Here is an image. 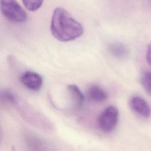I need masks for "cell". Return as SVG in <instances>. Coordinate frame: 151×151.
<instances>
[{
    "label": "cell",
    "instance_id": "6da1fadb",
    "mask_svg": "<svg viewBox=\"0 0 151 151\" xmlns=\"http://www.w3.org/2000/svg\"><path fill=\"white\" fill-rule=\"evenodd\" d=\"M50 28L52 35L63 42L74 40L81 37L84 32L82 25L62 7L54 9Z\"/></svg>",
    "mask_w": 151,
    "mask_h": 151
},
{
    "label": "cell",
    "instance_id": "8992f818",
    "mask_svg": "<svg viewBox=\"0 0 151 151\" xmlns=\"http://www.w3.org/2000/svg\"><path fill=\"white\" fill-rule=\"evenodd\" d=\"M67 90L72 100L74 109H78L83 104L84 97L78 86L75 84H69Z\"/></svg>",
    "mask_w": 151,
    "mask_h": 151
},
{
    "label": "cell",
    "instance_id": "52a82bcc",
    "mask_svg": "<svg viewBox=\"0 0 151 151\" xmlns=\"http://www.w3.org/2000/svg\"><path fill=\"white\" fill-rule=\"evenodd\" d=\"M87 96L91 101L96 103L103 102L107 98L106 92L97 85L91 86L88 88L87 90Z\"/></svg>",
    "mask_w": 151,
    "mask_h": 151
},
{
    "label": "cell",
    "instance_id": "7a4b0ae2",
    "mask_svg": "<svg viewBox=\"0 0 151 151\" xmlns=\"http://www.w3.org/2000/svg\"><path fill=\"white\" fill-rule=\"evenodd\" d=\"M119 110L115 106H107L98 117V126L104 132H110L116 127L119 122Z\"/></svg>",
    "mask_w": 151,
    "mask_h": 151
},
{
    "label": "cell",
    "instance_id": "3957f363",
    "mask_svg": "<svg viewBox=\"0 0 151 151\" xmlns=\"http://www.w3.org/2000/svg\"><path fill=\"white\" fill-rule=\"evenodd\" d=\"M1 9L5 17L11 21L24 22L27 19V12L15 1H1Z\"/></svg>",
    "mask_w": 151,
    "mask_h": 151
},
{
    "label": "cell",
    "instance_id": "7c38bea8",
    "mask_svg": "<svg viewBox=\"0 0 151 151\" xmlns=\"http://www.w3.org/2000/svg\"><path fill=\"white\" fill-rule=\"evenodd\" d=\"M146 59L149 65L150 64V45L147 47V49L146 50Z\"/></svg>",
    "mask_w": 151,
    "mask_h": 151
},
{
    "label": "cell",
    "instance_id": "9c48e42d",
    "mask_svg": "<svg viewBox=\"0 0 151 151\" xmlns=\"http://www.w3.org/2000/svg\"><path fill=\"white\" fill-rule=\"evenodd\" d=\"M1 100L6 103L15 104L17 103V97L16 94L9 90H4L1 92Z\"/></svg>",
    "mask_w": 151,
    "mask_h": 151
},
{
    "label": "cell",
    "instance_id": "ba28073f",
    "mask_svg": "<svg viewBox=\"0 0 151 151\" xmlns=\"http://www.w3.org/2000/svg\"><path fill=\"white\" fill-rule=\"evenodd\" d=\"M109 51L111 54L118 59H124L128 57L129 51L127 48L120 42L111 43L109 46Z\"/></svg>",
    "mask_w": 151,
    "mask_h": 151
},
{
    "label": "cell",
    "instance_id": "277c9868",
    "mask_svg": "<svg viewBox=\"0 0 151 151\" xmlns=\"http://www.w3.org/2000/svg\"><path fill=\"white\" fill-rule=\"evenodd\" d=\"M20 80L25 87L31 91L39 90L43 83V79L41 76L32 71L24 72L20 77Z\"/></svg>",
    "mask_w": 151,
    "mask_h": 151
},
{
    "label": "cell",
    "instance_id": "8fae6325",
    "mask_svg": "<svg viewBox=\"0 0 151 151\" xmlns=\"http://www.w3.org/2000/svg\"><path fill=\"white\" fill-rule=\"evenodd\" d=\"M25 7L29 11H34L38 9L43 4L42 1H23Z\"/></svg>",
    "mask_w": 151,
    "mask_h": 151
},
{
    "label": "cell",
    "instance_id": "30bf717a",
    "mask_svg": "<svg viewBox=\"0 0 151 151\" xmlns=\"http://www.w3.org/2000/svg\"><path fill=\"white\" fill-rule=\"evenodd\" d=\"M150 80H151V74L149 71L144 73L141 77V83L142 86L148 93L150 94Z\"/></svg>",
    "mask_w": 151,
    "mask_h": 151
},
{
    "label": "cell",
    "instance_id": "5b68a950",
    "mask_svg": "<svg viewBox=\"0 0 151 151\" xmlns=\"http://www.w3.org/2000/svg\"><path fill=\"white\" fill-rule=\"evenodd\" d=\"M130 109L136 114L144 118H149L150 115V107L147 102L141 96H133L129 102Z\"/></svg>",
    "mask_w": 151,
    "mask_h": 151
}]
</instances>
